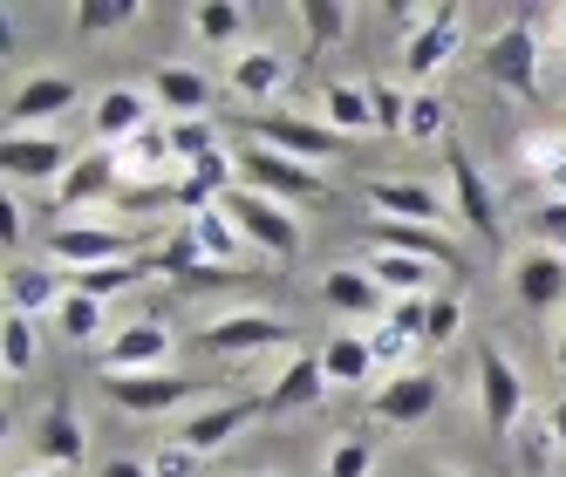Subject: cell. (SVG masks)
Segmentation results:
<instances>
[{
    "mask_svg": "<svg viewBox=\"0 0 566 477\" xmlns=\"http://www.w3.org/2000/svg\"><path fill=\"white\" fill-rule=\"evenodd\" d=\"M185 225H191V239H198V253H206V266H232V273H239V253H247V232L232 225V212H226V205L198 212V219H185Z\"/></svg>",
    "mask_w": 566,
    "mask_h": 477,
    "instance_id": "cell-26",
    "label": "cell"
},
{
    "mask_svg": "<svg viewBox=\"0 0 566 477\" xmlns=\"http://www.w3.org/2000/svg\"><path fill=\"white\" fill-rule=\"evenodd\" d=\"M150 96L165 103V109H171V124H178V116H206V103H212V83H206L198 68H185V62H178V68H157Z\"/></svg>",
    "mask_w": 566,
    "mask_h": 477,
    "instance_id": "cell-28",
    "label": "cell"
},
{
    "mask_svg": "<svg viewBox=\"0 0 566 477\" xmlns=\"http://www.w3.org/2000/svg\"><path fill=\"white\" fill-rule=\"evenodd\" d=\"M478 68H484L492 89H505L518 103H539V28L533 21H505L492 42H484Z\"/></svg>",
    "mask_w": 566,
    "mask_h": 477,
    "instance_id": "cell-2",
    "label": "cell"
},
{
    "mask_svg": "<svg viewBox=\"0 0 566 477\" xmlns=\"http://www.w3.org/2000/svg\"><path fill=\"white\" fill-rule=\"evenodd\" d=\"M14 477H62V470H49V464H21Z\"/></svg>",
    "mask_w": 566,
    "mask_h": 477,
    "instance_id": "cell-52",
    "label": "cell"
},
{
    "mask_svg": "<svg viewBox=\"0 0 566 477\" xmlns=\"http://www.w3.org/2000/svg\"><path fill=\"white\" fill-rule=\"evenodd\" d=\"M21 232H28V225H21V205H14V198H8V212H0V239H8V246H14Z\"/></svg>",
    "mask_w": 566,
    "mask_h": 477,
    "instance_id": "cell-50",
    "label": "cell"
},
{
    "mask_svg": "<svg viewBox=\"0 0 566 477\" xmlns=\"http://www.w3.org/2000/svg\"><path fill=\"white\" fill-rule=\"evenodd\" d=\"M458 42H464V8H458V0H443V8L423 14V28L410 34V42H402V68H410L417 83H430V75L458 55Z\"/></svg>",
    "mask_w": 566,
    "mask_h": 477,
    "instance_id": "cell-9",
    "label": "cell"
},
{
    "mask_svg": "<svg viewBox=\"0 0 566 477\" xmlns=\"http://www.w3.org/2000/svg\"><path fill=\"white\" fill-rule=\"evenodd\" d=\"M512 287H518V300L533 307V314H553V307L566 300V253L525 246V253L512 259Z\"/></svg>",
    "mask_w": 566,
    "mask_h": 477,
    "instance_id": "cell-19",
    "label": "cell"
},
{
    "mask_svg": "<svg viewBox=\"0 0 566 477\" xmlns=\"http://www.w3.org/2000/svg\"><path fill=\"white\" fill-rule=\"evenodd\" d=\"M369 212L396 219V225H443V219H451L443 191L417 184V178H369Z\"/></svg>",
    "mask_w": 566,
    "mask_h": 477,
    "instance_id": "cell-11",
    "label": "cell"
},
{
    "mask_svg": "<svg viewBox=\"0 0 566 477\" xmlns=\"http://www.w3.org/2000/svg\"><path fill=\"white\" fill-rule=\"evenodd\" d=\"M103 389H109V403H116V410H130V416H165V410H178L185 395H191V382L171 375V369H150V375H109Z\"/></svg>",
    "mask_w": 566,
    "mask_h": 477,
    "instance_id": "cell-17",
    "label": "cell"
},
{
    "mask_svg": "<svg viewBox=\"0 0 566 477\" xmlns=\"http://www.w3.org/2000/svg\"><path fill=\"white\" fill-rule=\"evenodd\" d=\"M137 21V0H83L75 8V34H116Z\"/></svg>",
    "mask_w": 566,
    "mask_h": 477,
    "instance_id": "cell-38",
    "label": "cell"
},
{
    "mask_svg": "<svg viewBox=\"0 0 566 477\" xmlns=\"http://www.w3.org/2000/svg\"><path fill=\"white\" fill-rule=\"evenodd\" d=\"M124 191V165H116V150L109 144H96V150H83L69 165V178L55 184V205H62V225L75 219V212H90V205H103V198H116Z\"/></svg>",
    "mask_w": 566,
    "mask_h": 477,
    "instance_id": "cell-7",
    "label": "cell"
},
{
    "mask_svg": "<svg viewBox=\"0 0 566 477\" xmlns=\"http://www.w3.org/2000/svg\"><path fill=\"white\" fill-rule=\"evenodd\" d=\"M165 137H171L178 171H191V165H206L212 150H226V144H219V130L206 124V116H178V124H165Z\"/></svg>",
    "mask_w": 566,
    "mask_h": 477,
    "instance_id": "cell-33",
    "label": "cell"
},
{
    "mask_svg": "<svg viewBox=\"0 0 566 477\" xmlns=\"http://www.w3.org/2000/svg\"><path fill=\"white\" fill-rule=\"evenodd\" d=\"M437 395H443V382L430 375V369H402V375H389L382 389H376V416L382 423H423L430 410H437Z\"/></svg>",
    "mask_w": 566,
    "mask_h": 477,
    "instance_id": "cell-20",
    "label": "cell"
},
{
    "mask_svg": "<svg viewBox=\"0 0 566 477\" xmlns=\"http://www.w3.org/2000/svg\"><path fill=\"white\" fill-rule=\"evenodd\" d=\"M369 103H376V130H402V124H410V103H417V96L382 75V83H369Z\"/></svg>",
    "mask_w": 566,
    "mask_h": 477,
    "instance_id": "cell-41",
    "label": "cell"
},
{
    "mask_svg": "<svg viewBox=\"0 0 566 477\" xmlns=\"http://www.w3.org/2000/svg\"><path fill=\"white\" fill-rule=\"evenodd\" d=\"M546 423H553V436H559V451H566V395H553V410H546Z\"/></svg>",
    "mask_w": 566,
    "mask_h": 477,
    "instance_id": "cell-51",
    "label": "cell"
},
{
    "mask_svg": "<svg viewBox=\"0 0 566 477\" xmlns=\"http://www.w3.org/2000/svg\"><path fill=\"white\" fill-rule=\"evenodd\" d=\"M369 273H376V287L389 300H430V280H437V266L430 259H410V253H376Z\"/></svg>",
    "mask_w": 566,
    "mask_h": 477,
    "instance_id": "cell-27",
    "label": "cell"
},
{
    "mask_svg": "<svg viewBox=\"0 0 566 477\" xmlns=\"http://www.w3.org/2000/svg\"><path fill=\"white\" fill-rule=\"evenodd\" d=\"M247 137L266 144V150H280V157H301V165H321V157L342 150V130L314 124V116H294V109H260V116H247Z\"/></svg>",
    "mask_w": 566,
    "mask_h": 477,
    "instance_id": "cell-4",
    "label": "cell"
},
{
    "mask_svg": "<svg viewBox=\"0 0 566 477\" xmlns=\"http://www.w3.org/2000/svg\"><path fill=\"white\" fill-rule=\"evenodd\" d=\"M130 246H137V239L124 225H55L49 232V253L69 273H96V266H116V259H137Z\"/></svg>",
    "mask_w": 566,
    "mask_h": 477,
    "instance_id": "cell-8",
    "label": "cell"
},
{
    "mask_svg": "<svg viewBox=\"0 0 566 477\" xmlns=\"http://www.w3.org/2000/svg\"><path fill=\"white\" fill-rule=\"evenodd\" d=\"M90 451V436H83V416H75L69 403H49L42 423H34V464H49V470H75Z\"/></svg>",
    "mask_w": 566,
    "mask_h": 477,
    "instance_id": "cell-21",
    "label": "cell"
},
{
    "mask_svg": "<svg viewBox=\"0 0 566 477\" xmlns=\"http://www.w3.org/2000/svg\"><path fill=\"white\" fill-rule=\"evenodd\" d=\"M150 89H130V83H116V89H103L96 103H90V124H96V137L103 144H116V150H124L130 137H144L150 130Z\"/></svg>",
    "mask_w": 566,
    "mask_h": 477,
    "instance_id": "cell-16",
    "label": "cell"
},
{
    "mask_svg": "<svg viewBox=\"0 0 566 477\" xmlns=\"http://www.w3.org/2000/svg\"><path fill=\"white\" fill-rule=\"evenodd\" d=\"M96 477H150V457H109Z\"/></svg>",
    "mask_w": 566,
    "mask_h": 477,
    "instance_id": "cell-49",
    "label": "cell"
},
{
    "mask_svg": "<svg viewBox=\"0 0 566 477\" xmlns=\"http://www.w3.org/2000/svg\"><path fill=\"white\" fill-rule=\"evenodd\" d=\"M191 28H198V42L232 49L239 34H247V8H239V0H198V8H191Z\"/></svg>",
    "mask_w": 566,
    "mask_h": 477,
    "instance_id": "cell-32",
    "label": "cell"
},
{
    "mask_svg": "<svg viewBox=\"0 0 566 477\" xmlns=\"http://www.w3.org/2000/svg\"><path fill=\"white\" fill-rule=\"evenodd\" d=\"M559 28H566V21H559Z\"/></svg>",
    "mask_w": 566,
    "mask_h": 477,
    "instance_id": "cell-55",
    "label": "cell"
},
{
    "mask_svg": "<svg viewBox=\"0 0 566 477\" xmlns=\"http://www.w3.org/2000/svg\"><path fill=\"white\" fill-rule=\"evenodd\" d=\"M232 165H239V184L273 198V205H287V212L328 205V178H321L314 165H301V157H280L266 144H247V150H232Z\"/></svg>",
    "mask_w": 566,
    "mask_h": 477,
    "instance_id": "cell-1",
    "label": "cell"
},
{
    "mask_svg": "<svg viewBox=\"0 0 566 477\" xmlns=\"http://www.w3.org/2000/svg\"><path fill=\"white\" fill-rule=\"evenodd\" d=\"M369 354H376V369L402 375L396 362H402V354H410V335H402V328H376V335H369Z\"/></svg>",
    "mask_w": 566,
    "mask_h": 477,
    "instance_id": "cell-46",
    "label": "cell"
},
{
    "mask_svg": "<svg viewBox=\"0 0 566 477\" xmlns=\"http://www.w3.org/2000/svg\"><path fill=\"white\" fill-rule=\"evenodd\" d=\"M294 14H301L307 49H335L348 34V8H342V0H294Z\"/></svg>",
    "mask_w": 566,
    "mask_h": 477,
    "instance_id": "cell-34",
    "label": "cell"
},
{
    "mask_svg": "<svg viewBox=\"0 0 566 477\" xmlns=\"http://www.w3.org/2000/svg\"><path fill=\"white\" fill-rule=\"evenodd\" d=\"M321 369H328V389H355L376 375V354H369V335H335L321 348Z\"/></svg>",
    "mask_w": 566,
    "mask_h": 477,
    "instance_id": "cell-31",
    "label": "cell"
},
{
    "mask_svg": "<svg viewBox=\"0 0 566 477\" xmlns=\"http://www.w3.org/2000/svg\"><path fill=\"white\" fill-rule=\"evenodd\" d=\"M219 205L232 212L239 232H247V246H260V253H273V259H294V253H301V219H294L287 205H273V198H260V191H247V184H232Z\"/></svg>",
    "mask_w": 566,
    "mask_h": 477,
    "instance_id": "cell-3",
    "label": "cell"
},
{
    "mask_svg": "<svg viewBox=\"0 0 566 477\" xmlns=\"http://www.w3.org/2000/svg\"><path fill=\"white\" fill-rule=\"evenodd\" d=\"M226 89L239 103H273L280 89H287V55L280 49H239L232 68H226Z\"/></svg>",
    "mask_w": 566,
    "mask_h": 477,
    "instance_id": "cell-22",
    "label": "cell"
},
{
    "mask_svg": "<svg viewBox=\"0 0 566 477\" xmlns=\"http://www.w3.org/2000/svg\"><path fill=\"white\" fill-rule=\"evenodd\" d=\"M83 103V89H75V75H62V68H42V75H28V83L14 89V103H8V116H14V130H42V124H55L62 109H75Z\"/></svg>",
    "mask_w": 566,
    "mask_h": 477,
    "instance_id": "cell-15",
    "label": "cell"
},
{
    "mask_svg": "<svg viewBox=\"0 0 566 477\" xmlns=\"http://www.w3.org/2000/svg\"><path fill=\"white\" fill-rule=\"evenodd\" d=\"M198 464H206V457H198V451H185L178 436H165V444L150 451V477H198Z\"/></svg>",
    "mask_w": 566,
    "mask_h": 477,
    "instance_id": "cell-45",
    "label": "cell"
},
{
    "mask_svg": "<svg viewBox=\"0 0 566 477\" xmlns=\"http://www.w3.org/2000/svg\"><path fill=\"white\" fill-rule=\"evenodd\" d=\"M533 225V246H546V253H566V198H546V205L525 219Z\"/></svg>",
    "mask_w": 566,
    "mask_h": 477,
    "instance_id": "cell-44",
    "label": "cell"
},
{
    "mask_svg": "<svg viewBox=\"0 0 566 477\" xmlns=\"http://www.w3.org/2000/svg\"><path fill=\"white\" fill-rule=\"evenodd\" d=\"M144 273H157V259H116V266H96V273H75V287H83V294H96V300H109V294L137 287Z\"/></svg>",
    "mask_w": 566,
    "mask_h": 477,
    "instance_id": "cell-37",
    "label": "cell"
},
{
    "mask_svg": "<svg viewBox=\"0 0 566 477\" xmlns=\"http://www.w3.org/2000/svg\"><path fill=\"white\" fill-rule=\"evenodd\" d=\"M171 369V328L165 321H130L103 341V375H150Z\"/></svg>",
    "mask_w": 566,
    "mask_h": 477,
    "instance_id": "cell-10",
    "label": "cell"
},
{
    "mask_svg": "<svg viewBox=\"0 0 566 477\" xmlns=\"http://www.w3.org/2000/svg\"><path fill=\"white\" fill-rule=\"evenodd\" d=\"M443 124H451V103H443V96H430V89H417V103H410V124H402V137H417V144H437V137H443Z\"/></svg>",
    "mask_w": 566,
    "mask_h": 477,
    "instance_id": "cell-40",
    "label": "cell"
},
{
    "mask_svg": "<svg viewBox=\"0 0 566 477\" xmlns=\"http://www.w3.org/2000/svg\"><path fill=\"white\" fill-rule=\"evenodd\" d=\"M321 300H328L335 314H355V321H369V314H382V287H376V273L369 266H335L328 280H321Z\"/></svg>",
    "mask_w": 566,
    "mask_h": 477,
    "instance_id": "cell-24",
    "label": "cell"
},
{
    "mask_svg": "<svg viewBox=\"0 0 566 477\" xmlns=\"http://www.w3.org/2000/svg\"><path fill=\"white\" fill-rule=\"evenodd\" d=\"M206 348L212 354H266V348H287V321L280 314H260V307H247V314H219V321L206 328Z\"/></svg>",
    "mask_w": 566,
    "mask_h": 477,
    "instance_id": "cell-14",
    "label": "cell"
},
{
    "mask_svg": "<svg viewBox=\"0 0 566 477\" xmlns=\"http://www.w3.org/2000/svg\"><path fill=\"white\" fill-rule=\"evenodd\" d=\"M464 335V300L458 294H430V314H423V341L443 348V341H458Z\"/></svg>",
    "mask_w": 566,
    "mask_h": 477,
    "instance_id": "cell-39",
    "label": "cell"
},
{
    "mask_svg": "<svg viewBox=\"0 0 566 477\" xmlns=\"http://www.w3.org/2000/svg\"><path fill=\"white\" fill-rule=\"evenodd\" d=\"M451 219H464V232L484 239V246H499V232H505L499 198H492V184H484V171L471 165V150L458 137H451Z\"/></svg>",
    "mask_w": 566,
    "mask_h": 477,
    "instance_id": "cell-5",
    "label": "cell"
},
{
    "mask_svg": "<svg viewBox=\"0 0 566 477\" xmlns=\"http://www.w3.org/2000/svg\"><path fill=\"white\" fill-rule=\"evenodd\" d=\"M553 369H559V382H566V328H559V348H553Z\"/></svg>",
    "mask_w": 566,
    "mask_h": 477,
    "instance_id": "cell-53",
    "label": "cell"
},
{
    "mask_svg": "<svg viewBox=\"0 0 566 477\" xmlns=\"http://www.w3.org/2000/svg\"><path fill=\"white\" fill-rule=\"evenodd\" d=\"M423 314H430V300H389V328H402L410 341H423Z\"/></svg>",
    "mask_w": 566,
    "mask_h": 477,
    "instance_id": "cell-48",
    "label": "cell"
},
{
    "mask_svg": "<svg viewBox=\"0 0 566 477\" xmlns=\"http://www.w3.org/2000/svg\"><path fill=\"white\" fill-rule=\"evenodd\" d=\"M525 150H533V157H546V178H553V198H566V144H546V137H533V144H525Z\"/></svg>",
    "mask_w": 566,
    "mask_h": 477,
    "instance_id": "cell-47",
    "label": "cell"
},
{
    "mask_svg": "<svg viewBox=\"0 0 566 477\" xmlns=\"http://www.w3.org/2000/svg\"><path fill=\"white\" fill-rule=\"evenodd\" d=\"M69 165L75 157L55 130H8V178L14 184H62Z\"/></svg>",
    "mask_w": 566,
    "mask_h": 477,
    "instance_id": "cell-13",
    "label": "cell"
},
{
    "mask_svg": "<svg viewBox=\"0 0 566 477\" xmlns=\"http://www.w3.org/2000/svg\"><path fill=\"white\" fill-rule=\"evenodd\" d=\"M0 354H8V375H28V369H34L42 341H34V321H28V314H8V341H0Z\"/></svg>",
    "mask_w": 566,
    "mask_h": 477,
    "instance_id": "cell-42",
    "label": "cell"
},
{
    "mask_svg": "<svg viewBox=\"0 0 566 477\" xmlns=\"http://www.w3.org/2000/svg\"><path fill=\"white\" fill-rule=\"evenodd\" d=\"M116 165H124V184H130V178H165V184H178V178H185V171H178V157H171V137L157 130V124H150L144 137H130L124 150H116Z\"/></svg>",
    "mask_w": 566,
    "mask_h": 477,
    "instance_id": "cell-25",
    "label": "cell"
},
{
    "mask_svg": "<svg viewBox=\"0 0 566 477\" xmlns=\"http://www.w3.org/2000/svg\"><path fill=\"white\" fill-rule=\"evenodd\" d=\"M55 321H62V335H69V341H96V335H103V300H96V294H83V287H69V294H62V307H55Z\"/></svg>",
    "mask_w": 566,
    "mask_h": 477,
    "instance_id": "cell-35",
    "label": "cell"
},
{
    "mask_svg": "<svg viewBox=\"0 0 566 477\" xmlns=\"http://www.w3.org/2000/svg\"><path fill=\"white\" fill-rule=\"evenodd\" d=\"M512 436H518V470H525V477H546V464H553V451H559L553 423H546V416H525Z\"/></svg>",
    "mask_w": 566,
    "mask_h": 477,
    "instance_id": "cell-36",
    "label": "cell"
},
{
    "mask_svg": "<svg viewBox=\"0 0 566 477\" xmlns=\"http://www.w3.org/2000/svg\"><path fill=\"white\" fill-rule=\"evenodd\" d=\"M321 389H328V369H321V354H294L280 382L266 389V416H294L307 403H321Z\"/></svg>",
    "mask_w": 566,
    "mask_h": 477,
    "instance_id": "cell-23",
    "label": "cell"
},
{
    "mask_svg": "<svg viewBox=\"0 0 566 477\" xmlns=\"http://www.w3.org/2000/svg\"><path fill=\"white\" fill-rule=\"evenodd\" d=\"M430 477H464V470H430Z\"/></svg>",
    "mask_w": 566,
    "mask_h": 477,
    "instance_id": "cell-54",
    "label": "cell"
},
{
    "mask_svg": "<svg viewBox=\"0 0 566 477\" xmlns=\"http://www.w3.org/2000/svg\"><path fill=\"white\" fill-rule=\"evenodd\" d=\"M8 307L28 314V321H34V314H55V307H62V280H55L49 266H34V259H28V266L8 273Z\"/></svg>",
    "mask_w": 566,
    "mask_h": 477,
    "instance_id": "cell-30",
    "label": "cell"
},
{
    "mask_svg": "<svg viewBox=\"0 0 566 477\" xmlns=\"http://www.w3.org/2000/svg\"><path fill=\"white\" fill-rule=\"evenodd\" d=\"M253 416H266V395H232V403H212V410L185 416V423H178V444L198 451V457H212V451H226Z\"/></svg>",
    "mask_w": 566,
    "mask_h": 477,
    "instance_id": "cell-12",
    "label": "cell"
},
{
    "mask_svg": "<svg viewBox=\"0 0 566 477\" xmlns=\"http://www.w3.org/2000/svg\"><path fill=\"white\" fill-rule=\"evenodd\" d=\"M361 232L376 239V253H410V259H430V266H464V253L443 239L437 225H396V219H361Z\"/></svg>",
    "mask_w": 566,
    "mask_h": 477,
    "instance_id": "cell-18",
    "label": "cell"
},
{
    "mask_svg": "<svg viewBox=\"0 0 566 477\" xmlns=\"http://www.w3.org/2000/svg\"><path fill=\"white\" fill-rule=\"evenodd\" d=\"M321 109H328V130H342V137H361V130H376V103H369V83H328V89H321Z\"/></svg>",
    "mask_w": 566,
    "mask_h": 477,
    "instance_id": "cell-29",
    "label": "cell"
},
{
    "mask_svg": "<svg viewBox=\"0 0 566 477\" xmlns=\"http://www.w3.org/2000/svg\"><path fill=\"white\" fill-rule=\"evenodd\" d=\"M478 410L492 423V436H512L525 423V382H518V362L499 348H478Z\"/></svg>",
    "mask_w": 566,
    "mask_h": 477,
    "instance_id": "cell-6",
    "label": "cell"
},
{
    "mask_svg": "<svg viewBox=\"0 0 566 477\" xmlns=\"http://www.w3.org/2000/svg\"><path fill=\"white\" fill-rule=\"evenodd\" d=\"M376 470V444L369 436H342V444L328 451V477H369Z\"/></svg>",
    "mask_w": 566,
    "mask_h": 477,
    "instance_id": "cell-43",
    "label": "cell"
}]
</instances>
